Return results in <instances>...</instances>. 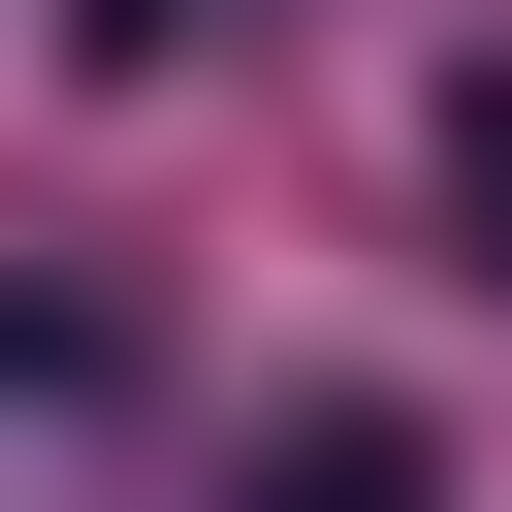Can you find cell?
<instances>
[{
    "instance_id": "cell-1",
    "label": "cell",
    "mask_w": 512,
    "mask_h": 512,
    "mask_svg": "<svg viewBox=\"0 0 512 512\" xmlns=\"http://www.w3.org/2000/svg\"><path fill=\"white\" fill-rule=\"evenodd\" d=\"M224 512H448V448H416V416H288Z\"/></svg>"
},
{
    "instance_id": "cell-2",
    "label": "cell",
    "mask_w": 512,
    "mask_h": 512,
    "mask_svg": "<svg viewBox=\"0 0 512 512\" xmlns=\"http://www.w3.org/2000/svg\"><path fill=\"white\" fill-rule=\"evenodd\" d=\"M448 224H480V288H512V64L448 96Z\"/></svg>"
},
{
    "instance_id": "cell-3",
    "label": "cell",
    "mask_w": 512,
    "mask_h": 512,
    "mask_svg": "<svg viewBox=\"0 0 512 512\" xmlns=\"http://www.w3.org/2000/svg\"><path fill=\"white\" fill-rule=\"evenodd\" d=\"M0 384H96V288H0Z\"/></svg>"
},
{
    "instance_id": "cell-4",
    "label": "cell",
    "mask_w": 512,
    "mask_h": 512,
    "mask_svg": "<svg viewBox=\"0 0 512 512\" xmlns=\"http://www.w3.org/2000/svg\"><path fill=\"white\" fill-rule=\"evenodd\" d=\"M64 32H96V64H192V32H224V0H64Z\"/></svg>"
}]
</instances>
